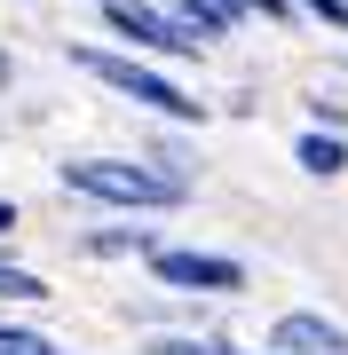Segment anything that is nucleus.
Segmentation results:
<instances>
[{
    "mask_svg": "<svg viewBox=\"0 0 348 355\" xmlns=\"http://www.w3.org/2000/svg\"><path fill=\"white\" fill-rule=\"evenodd\" d=\"M56 190H64L79 214H190V182H174V174H158L151 158H135V150H72V158H56Z\"/></svg>",
    "mask_w": 348,
    "mask_h": 355,
    "instance_id": "obj_1",
    "label": "nucleus"
},
{
    "mask_svg": "<svg viewBox=\"0 0 348 355\" xmlns=\"http://www.w3.org/2000/svg\"><path fill=\"white\" fill-rule=\"evenodd\" d=\"M135 158H151L158 174H174V182H206V142H190V127H174V119H142V135H135Z\"/></svg>",
    "mask_w": 348,
    "mask_h": 355,
    "instance_id": "obj_7",
    "label": "nucleus"
},
{
    "mask_svg": "<svg viewBox=\"0 0 348 355\" xmlns=\"http://www.w3.org/2000/svg\"><path fill=\"white\" fill-rule=\"evenodd\" d=\"M135 355H245V347L238 331H214V324H142Z\"/></svg>",
    "mask_w": 348,
    "mask_h": 355,
    "instance_id": "obj_8",
    "label": "nucleus"
},
{
    "mask_svg": "<svg viewBox=\"0 0 348 355\" xmlns=\"http://www.w3.org/2000/svg\"><path fill=\"white\" fill-rule=\"evenodd\" d=\"M16 229H24V205H16L8 190H0V237H16Z\"/></svg>",
    "mask_w": 348,
    "mask_h": 355,
    "instance_id": "obj_16",
    "label": "nucleus"
},
{
    "mask_svg": "<svg viewBox=\"0 0 348 355\" xmlns=\"http://www.w3.org/2000/svg\"><path fill=\"white\" fill-rule=\"evenodd\" d=\"M16 87H24V55L0 40V95H16Z\"/></svg>",
    "mask_w": 348,
    "mask_h": 355,
    "instance_id": "obj_15",
    "label": "nucleus"
},
{
    "mask_svg": "<svg viewBox=\"0 0 348 355\" xmlns=\"http://www.w3.org/2000/svg\"><path fill=\"white\" fill-rule=\"evenodd\" d=\"M56 331H40L32 324V308H0V355H40Z\"/></svg>",
    "mask_w": 348,
    "mask_h": 355,
    "instance_id": "obj_12",
    "label": "nucleus"
},
{
    "mask_svg": "<svg viewBox=\"0 0 348 355\" xmlns=\"http://www.w3.org/2000/svg\"><path fill=\"white\" fill-rule=\"evenodd\" d=\"M293 166H301L309 182H340V174H348V135H340V127H317V119H309V127L293 135Z\"/></svg>",
    "mask_w": 348,
    "mask_h": 355,
    "instance_id": "obj_10",
    "label": "nucleus"
},
{
    "mask_svg": "<svg viewBox=\"0 0 348 355\" xmlns=\"http://www.w3.org/2000/svg\"><path fill=\"white\" fill-rule=\"evenodd\" d=\"M64 64L79 79H95L111 103L142 111V119H174V127H206V119H214V103L198 95V87H182L174 64L135 55V48H119V40H64Z\"/></svg>",
    "mask_w": 348,
    "mask_h": 355,
    "instance_id": "obj_2",
    "label": "nucleus"
},
{
    "mask_svg": "<svg viewBox=\"0 0 348 355\" xmlns=\"http://www.w3.org/2000/svg\"><path fill=\"white\" fill-rule=\"evenodd\" d=\"M167 8H174L198 40H206V48H230V40L254 24V8H245V0H167Z\"/></svg>",
    "mask_w": 348,
    "mask_h": 355,
    "instance_id": "obj_9",
    "label": "nucleus"
},
{
    "mask_svg": "<svg viewBox=\"0 0 348 355\" xmlns=\"http://www.w3.org/2000/svg\"><path fill=\"white\" fill-rule=\"evenodd\" d=\"M142 284H167V292H198V300H245L254 292V261L230 253V245H158L142 253Z\"/></svg>",
    "mask_w": 348,
    "mask_h": 355,
    "instance_id": "obj_4",
    "label": "nucleus"
},
{
    "mask_svg": "<svg viewBox=\"0 0 348 355\" xmlns=\"http://www.w3.org/2000/svg\"><path fill=\"white\" fill-rule=\"evenodd\" d=\"M261 347H277V355H348V324L333 308H277Z\"/></svg>",
    "mask_w": 348,
    "mask_h": 355,
    "instance_id": "obj_6",
    "label": "nucleus"
},
{
    "mask_svg": "<svg viewBox=\"0 0 348 355\" xmlns=\"http://www.w3.org/2000/svg\"><path fill=\"white\" fill-rule=\"evenodd\" d=\"M245 355H277V347H245Z\"/></svg>",
    "mask_w": 348,
    "mask_h": 355,
    "instance_id": "obj_18",
    "label": "nucleus"
},
{
    "mask_svg": "<svg viewBox=\"0 0 348 355\" xmlns=\"http://www.w3.org/2000/svg\"><path fill=\"white\" fill-rule=\"evenodd\" d=\"M0 150H8V111H0Z\"/></svg>",
    "mask_w": 348,
    "mask_h": 355,
    "instance_id": "obj_17",
    "label": "nucleus"
},
{
    "mask_svg": "<svg viewBox=\"0 0 348 355\" xmlns=\"http://www.w3.org/2000/svg\"><path fill=\"white\" fill-rule=\"evenodd\" d=\"M158 245H167L158 214H88L79 229V261L95 268H142V253H158Z\"/></svg>",
    "mask_w": 348,
    "mask_h": 355,
    "instance_id": "obj_5",
    "label": "nucleus"
},
{
    "mask_svg": "<svg viewBox=\"0 0 348 355\" xmlns=\"http://www.w3.org/2000/svg\"><path fill=\"white\" fill-rule=\"evenodd\" d=\"M88 16H95L103 40H119V48H135V55H158V64H174V71H198V64L214 55L206 40L167 8V0H95Z\"/></svg>",
    "mask_w": 348,
    "mask_h": 355,
    "instance_id": "obj_3",
    "label": "nucleus"
},
{
    "mask_svg": "<svg viewBox=\"0 0 348 355\" xmlns=\"http://www.w3.org/2000/svg\"><path fill=\"white\" fill-rule=\"evenodd\" d=\"M301 16H309V24H324L333 40H348V0H301Z\"/></svg>",
    "mask_w": 348,
    "mask_h": 355,
    "instance_id": "obj_14",
    "label": "nucleus"
},
{
    "mask_svg": "<svg viewBox=\"0 0 348 355\" xmlns=\"http://www.w3.org/2000/svg\"><path fill=\"white\" fill-rule=\"evenodd\" d=\"M48 268H32V261H16V245L0 253V308H48Z\"/></svg>",
    "mask_w": 348,
    "mask_h": 355,
    "instance_id": "obj_11",
    "label": "nucleus"
},
{
    "mask_svg": "<svg viewBox=\"0 0 348 355\" xmlns=\"http://www.w3.org/2000/svg\"><path fill=\"white\" fill-rule=\"evenodd\" d=\"M301 103H309V119H317V127H340V135H348V95H340V87H309Z\"/></svg>",
    "mask_w": 348,
    "mask_h": 355,
    "instance_id": "obj_13",
    "label": "nucleus"
}]
</instances>
